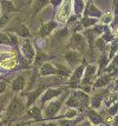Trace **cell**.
Returning a JSON list of instances; mask_svg holds the SVG:
<instances>
[{
  "label": "cell",
  "mask_w": 118,
  "mask_h": 126,
  "mask_svg": "<svg viewBox=\"0 0 118 126\" xmlns=\"http://www.w3.org/2000/svg\"><path fill=\"white\" fill-rule=\"evenodd\" d=\"M47 54L44 53V52H41L39 51L37 54H35V65H41V64H44V61L47 60Z\"/></svg>",
  "instance_id": "obj_17"
},
{
  "label": "cell",
  "mask_w": 118,
  "mask_h": 126,
  "mask_svg": "<svg viewBox=\"0 0 118 126\" xmlns=\"http://www.w3.org/2000/svg\"><path fill=\"white\" fill-rule=\"evenodd\" d=\"M87 7H89V11L86 12V14L90 16H97V18H99V16H101V11L96 7L95 5H92V2H89V5H87Z\"/></svg>",
  "instance_id": "obj_14"
},
{
  "label": "cell",
  "mask_w": 118,
  "mask_h": 126,
  "mask_svg": "<svg viewBox=\"0 0 118 126\" xmlns=\"http://www.w3.org/2000/svg\"><path fill=\"white\" fill-rule=\"evenodd\" d=\"M68 35V28H63L60 31H58V32L54 34V38L56 39H64L66 38Z\"/></svg>",
  "instance_id": "obj_24"
},
{
  "label": "cell",
  "mask_w": 118,
  "mask_h": 126,
  "mask_svg": "<svg viewBox=\"0 0 118 126\" xmlns=\"http://www.w3.org/2000/svg\"><path fill=\"white\" fill-rule=\"evenodd\" d=\"M115 33H116V35H117V37H118V27L116 28V32H115Z\"/></svg>",
  "instance_id": "obj_41"
},
{
  "label": "cell",
  "mask_w": 118,
  "mask_h": 126,
  "mask_svg": "<svg viewBox=\"0 0 118 126\" xmlns=\"http://www.w3.org/2000/svg\"><path fill=\"white\" fill-rule=\"evenodd\" d=\"M0 44H2V45L10 44V35H7L5 33L0 32Z\"/></svg>",
  "instance_id": "obj_27"
},
{
  "label": "cell",
  "mask_w": 118,
  "mask_h": 126,
  "mask_svg": "<svg viewBox=\"0 0 118 126\" xmlns=\"http://www.w3.org/2000/svg\"><path fill=\"white\" fill-rule=\"evenodd\" d=\"M1 112H2V107L0 106V117H1Z\"/></svg>",
  "instance_id": "obj_42"
},
{
  "label": "cell",
  "mask_w": 118,
  "mask_h": 126,
  "mask_svg": "<svg viewBox=\"0 0 118 126\" xmlns=\"http://www.w3.org/2000/svg\"><path fill=\"white\" fill-rule=\"evenodd\" d=\"M97 24V20L93 19V18H87V16H85L84 19H83V21H82V25L84 26V27H90L92 25H96Z\"/></svg>",
  "instance_id": "obj_23"
},
{
  "label": "cell",
  "mask_w": 118,
  "mask_h": 126,
  "mask_svg": "<svg viewBox=\"0 0 118 126\" xmlns=\"http://www.w3.org/2000/svg\"><path fill=\"white\" fill-rule=\"evenodd\" d=\"M72 94L77 99H78L79 107H80V110H84L85 107H87V106H89L90 98H89V95L85 93V92H82V91H76V92H73Z\"/></svg>",
  "instance_id": "obj_6"
},
{
  "label": "cell",
  "mask_w": 118,
  "mask_h": 126,
  "mask_svg": "<svg viewBox=\"0 0 118 126\" xmlns=\"http://www.w3.org/2000/svg\"><path fill=\"white\" fill-rule=\"evenodd\" d=\"M57 26H58V24L56 21H50V22H47V24H45V25H43V27L40 28V31H39V37L40 38H46L47 35H50L51 32Z\"/></svg>",
  "instance_id": "obj_7"
},
{
  "label": "cell",
  "mask_w": 118,
  "mask_h": 126,
  "mask_svg": "<svg viewBox=\"0 0 118 126\" xmlns=\"http://www.w3.org/2000/svg\"><path fill=\"white\" fill-rule=\"evenodd\" d=\"M80 126H91V124L89 123V121H84V123H83Z\"/></svg>",
  "instance_id": "obj_40"
},
{
  "label": "cell",
  "mask_w": 118,
  "mask_h": 126,
  "mask_svg": "<svg viewBox=\"0 0 118 126\" xmlns=\"http://www.w3.org/2000/svg\"><path fill=\"white\" fill-rule=\"evenodd\" d=\"M17 64V61L14 60V59H6V60L2 61V64L1 65L6 67V68H12V67H14Z\"/></svg>",
  "instance_id": "obj_25"
},
{
  "label": "cell",
  "mask_w": 118,
  "mask_h": 126,
  "mask_svg": "<svg viewBox=\"0 0 118 126\" xmlns=\"http://www.w3.org/2000/svg\"><path fill=\"white\" fill-rule=\"evenodd\" d=\"M24 110V101L21 98L19 97H14L10 103L8 107H7V115L8 117H14V115L19 114L21 111Z\"/></svg>",
  "instance_id": "obj_1"
},
{
  "label": "cell",
  "mask_w": 118,
  "mask_h": 126,
  "mask_svg": "<svg viewBox=\"0 0 118 126\" xmlns=\"http://www.w3.org/2000/svg\"><path fill=\"white\" fill-rule=\"evenodd\" d=\"M63 99H57V100H53L51 101L50 104L47 105L44 110V117L45 118H52L57 114V112L60 110V106H62Z\"/></svg>",
  "instance_id": "obj_2"
},
{
  "label": "cell",
  "mask_w": 118,
  "mask_h": 126,
  "mask_svg": "<svg viewBox=\"0 0 118 126\" xmlns=\"http://www.w3.org/2000/svg\"><path fill=\"white\" fill-rule=\"evenodd\" d=\"M77 115V111L74 110V109H68L67 112L65 113V117L67 118V119H70V118H73V117H76Z\"/></svg>",
  "instance_id": "obj_30"
},
{
  "label": "cell",
  "mask_w": 118,
  "mask_h": 126,
  "mask_svg": "<svg viewBox=\"0 0 118 126\" xmlns=\"http://www.w3.org/2000/svg\"><path fill=\"white\" fill-rule=\"evenodd\" d=\"M72 44L71 46L74 47V51H82V49L84 48V46L86 45V41H85V39L82 37V35H79V34H76V35H73L72 38V41H71Z\"/></svg>",
  "instance_id": "obj_9"
},
{
  "label": "cell",
  "mask_w": 118,
  "mask_h": 126,
  "mask_svg": "<svg viewBox=\"0 0 118 126\" xmlns=\"http://www.w3.org/2000/svg\"><path fill=\"white\" fill-rule=\"evenodd\" d=\"M59 126H76V123L70 119H63L59 120Z\"/></svg>",
  "instance_id": "obj_28"
},
{
  "label": "cell",
  "mask_w": 118,
  "mask_h": 126,
  "mask_svg": "<svg viewBox=\"0 0 118 126\" xmlns=\"http://www.w3.org/2000/svg\"><path fill=\"white\" fill-rule=\"evenodd\" d=\"M71 2L67 1V2H64L62 6V8L59 10L58 12V14H57V18H58V20L59 21H66V19H67L70 14H71V5H70Z\"/></svg>",
  "instance_id": "obj_5"
},
{
  "label": "cell",
  "mask_w": 118,
  "mask_h": 126,
  "mask_svg": "<svg viewBox=\"0 0 118 126\" xmlns=\"http://www.w3.org/2000/svg\"><path fill=\"white\" fill-rule=\"evenodd\" d=\"M116 100H117V94H111L109 98H106V100H105V104H106L107 106H110V105L113 104Z\"/></svg>",
  "instance_id": "obj_29"
},
{
  "label": "cell",
  "mask_w": 118,
  "mask_h": 126,
  "mask_svg": "<svg viewBox=\"0 0 118 126\" xmlns=\"http://www.w3.org/2000/svg\"><path fill=\"white\" fill-rule=\"evenodd\" d=\"M63 92H64V90H62V88H49L45 93L41 95L40 103H41V104H45L46 101H51L53 98L60 95Z\"/></svg>",
  "instance_id": "obj_3"
},
{
  "label": "cell",
  "mask_w": 118,
  "mask_h": 126,
  "mask_svg": "<svg viewBox=\"0 0 118 126\" xmlns=\"http://www.w3.org/2000/svg\"><path fill=\"white\" fill-rule=\"evenodd\" d=\"M80 57H79V53L74 49H70L65 53V60L67 61V64L70 66H76V64L79 61Z\"/></svg>",
  "instance_id": "obj_8"
},
{
  "label": "cell",
  "mask_w": 118,
  "mask_h": 126,
  "mask_svg": "<svg viewBox=\"0 0 118 126\" xmlns=\"http://www.w3.org/2000/svg\"><path fill=\"white\" fill-rule=\"evenodd\" d=\"M10 20V14H4V16L0 18V27L5 26V24Z\"/></svg>",
  "instance_id": "obj_32"
},
{
  "label": "cell",
  "mask_w": 118,
  "mask_h": 126,
  "mask_svg": "<svg viewBox=\"0 0 118 126\" xmlns=\"http://www.w3.org/2000/svg\"><path fill=\"white\" fill-rule=\"evenodd\" d=\"M96 71H97L96 66H92V65L87 66V67H86V71H85V73H84V78H92V77H95Z\"/></svg>",
  "instance_id": "obj_21"
},
{
  "label": "cell",
  "mask_w": 118,
  "mask_h": 126,
  "mask_svg": "<svg viewBox=\"0 0 118 126\" xmlns=\"http://www.w3.org/2000/svg\"><path fill=\"white\" fill-rule=\"evenodd\" d=\"M40 74L41 76H50V74H58V68L54 67L52 64H44L41 66L40 70Z\"/></svg>",
  "instance_id": "obj_11"
},
{
  "label": "cell",
  "mask_w": 118,
  "mask_h": 126,
  "mask_svg": "<svg viewBox=\"0 0 118 126\" xmlns=\"http://www.w3.org/2000/svg\"><path fill=\"white\" fill-rule=\"evenodd\" d=\"M87 117H89V119H90L91 123H93L95 125H98V124H101L103 119H101V117L96 111H89V113H87Z\"/></svg>",
  "instance_id": "obj_13"
},
{
  "label": "cell",
  "mask_w": 118,
  "mask_h": 126,
  "mask_svg": "<svg viewBox=\"0 0 118 126\" xmlns=\"http://www.w3.org/2000/svg\"><path fill=\"white\" fill-rule=\"evenodd\" d=\"M17 34L18 35H20V37H23V38H27V37H30L31 34H30V31H28L27 28H26V26L25 25H21L20 27L17 30Z\"/></svg>",
  "instance_id": "obj_20"
},
{
  "label": "cell",
  "mask_w": 118,
  "mask_h": 126,
  "mask_svg": "<svg viewBox=\"0 0 118 126\" xmlns=\"http://www.w3.org/2000/svg\"><path fill=\"white\" fill-rule=\"evenodd\" d=\"M110 81H111V77H110V76H103V77H101L97 81L95 82V84H93V87L95 88L104 87V86L107 85Z\"/></svg>",
  "instance_id": "obj_12"
},
{
  "label": "cell",
  "mask_w": 118,
  "mask_h": 126,
  "mask_svg": "<svg viewBox=\"0 0 118 126\" xmlns=\"http://www.w3.org/2000/svg\"><path fill=\"white\" fill-rule=\"evenodd\" d=\"M112 18H113V16H112V13L111 12H107V13H105L104 16H101V25H105V24H110V22L112 21Z\"/></svg>",
  "instance_id": "obj_22"
},
{
  "label": "cell",
  "mask_w": 118,
  "mask_h": 126,
  "mask_svg": "<svg viewBox=\"0 0 118 126\" xmlns=\"http://www.w3.org/2000/svg\"><path fill=\"white\" fill-rule=\"evenodd\" d=\"M6 87H7V84H6L5 81H0V93L5 92Z\"/></svg>",
  "instance_id": "obj_35"
},
{
  "label": "cell",
  "mask_w": 118,
  "mask_h": 126,
  "mask_svg": "<svg viewBox=\"0 0 118 126\" xmlns=\"http://www.w3.org/2000/svg\"><path fill=\"white\" fill-rule=\"evenodd\" d=\"M43 126H57V124H54V123H49V124H44Z\"/></svg>",
  "instance_id": "obj_39"
},
{
  "label": "cell",
  "mask_w": 118,
  "mask_h": 126,
  "mask_svg": "<svg viewBox=\"0 0 118 126\" xmlns=\"http://www.w3.org/2000/svg\"><path fill=\"white\" fill-rule=\"evenodd\" d=\"M25 84H26V79H25V76L20 74L16 78V80L13 81V85H12V90L14 92H19L21 91L24 87H25Z\"/></svg>",
  "instance_id": "obj_10"
},
{
  "label": "cell",
  "mask_w": 118,
  "mask_h": 126,
  "mask_svg": "<svg viewBox=\"0 0 118 126\" xmlns=\"http://www.w3.org/2000/svg\"><path fill=\"white\" fill-rule=\"evenodd\" d=\"M118 49V39L112 40V45H111V49H110V58H112L116 54V51Z\"/></svg>",
  "instance_id": "obj_26"
},
{
  "label": "cell",
  "mask_w": 118,
  "mask_h": 126,
  "mask_svg": "<svg viewBox=\"0 0 118 126\" xmlns=\"http://www.w3.org/2000/svg\"><path fill=\"white\" fill-rule=\"evenodd\" d=\"M117 66H118V54L116 55L115 58H113V63H111V64H110V66L107 67V71L110 72L111 70H112V68H116Z\"/></svg>",
  "instance_id": "obj_31"
},
{
  "label": "cell",
  "mask_w": 118,
  "mask_h": 126,
  "mask_svg": "<svg viewBox=\"0 0 118 126\" xmlns=\"http://www.w3.org/2000/svg\"><path fill=\"white\" fill-rule=\"evenodd\" d=\"M111 26H112L113 28H115V27L117 28V27H118V16H116V19H115V21H112V24H111Z\"/></svg>",
  "instance_id": "obj_37"
},
{
  "label": "cell",
  "mask_w": 118,
  "mask_h": 126,
  "mask_svg": "<svg viewBox=\"0 0 118 126\" xmlns=\"http://www.w3.org/2000/svg\"><path fill=\"white\" fill-rule=\"evenodd\" d=\"M27 115L30 118H34V119H40L41 118V112L38 107H32V109H30L27 111Z\"/></svg>",
  "instance_id": "obj_16"
},
{
  "label": "cell",
  "mask_w": 118,
  "mask_h": 126,
  "mask_svg": "<svg viewBox=\"0 0 118 126\" xmlns=\"http://www.w3.org/2000/svg\"><path fill=\"white\" fill-rule=\"evenodd\" d=\"M1 7L5 12V14H8V12H11L14 10V6L12 1H1Z\"/></svg>",
  "instance_id": "obj_18"
},
{
  "label": "cell",
  "mask_w": 118,
  "mask_h": 126,
  "mask_svg": "<svg viewBox=\"0 0 118 126\" xmlns=\"http://www.w3.org/2000/svg\"><path fill=\"white\" fill-rule=\"evenodd\" d=\"M84 66H79L78 68L76 70V72L73 73L72 78H71V81L72 82H78L79 80H80V78H82V76H83V72H84Z\"/></svg>",
  "instance_id": "obj_15"
},
{
  "label": "cell",
  "mask_w": 118,
  "mask_h": 126,
  "mask_svg": "<svg viewBox=\"0 0 118 126\" xmlns=\"http://www.w3.org/2000/svg\"><path fill=\"white\" fill-rule=\"evenodd\" d=\"M21 52L25 55V58L28 60V63H32L34 55H35V52H34V48L32 47V45L30 44V41L25 40L21 44Z\"/></svg>",
  "instance_id": "obj_4"
},
{
  "label": "cell",
  "mask_w": 118,
  "mask_h": 126,
  "mask_svg": "<svg viewBox=\"0 0 118 126\" xmlns=\"http://www.w3.org/2000/svg\"><path fill=\"white\" fill-rule=\"evenodd\" d=\"M118 112V103H116L115 105H112L111 107H110V110H109V113L111 115H115L116 113Z\"/></svg>",
  "instance_id": "obj_34"
},
{
  "label": "cell",
  "mask_w": 118,
  "mask_h": 126,
  "mask_svg": "<svg viewBox=\"0 0 118 126\" xmlns=\"http://www.w3.org/2000/svg\"><path fill=\"white\" fill-rule=\"evenodd\" d=\"M96 46L98 47V48L101 49H104V47H105V41H104V39L103 38H99L97 41H96Z\"/></svg>",
  "instance_id": "obj_33"
},
{
  "label": "cell",
  "mask_w": 118,
  "mask_h": 126,
  "mask_svg": "<svg viewBox=\"0 0 118 126\" xmlns=\"http://www.w3.org/2000/svg\"><path fill=\"white\" fill-rule=\"evenodd\" d=\"M112 126H118V115H116L112 120Z\"/></svg>",
  "instance_id": "obj_38"
},
{
  "label": "cell",
  "mask_w": 118,
  "mask_h": 126,
  "mask_svg": "<svg viewBox=\"0 0 118 126\" xmlns=\"http://www.w3.org/2000/svg\"><path fill=\"white\" fill-rule=\"evenodd\" d=\"M18 43V40H17V38L14 37V35H12V34H10V44H12V45H16Z\"/></svg>",
  "instance_id": "obj_36"
},
{
  "label": "cell",
  "mask_w": 118,
  "mask_h": 126,
  "mask_svg": "<svg viewBox=\"0 0 118 126\" xmlns=\"http://www.w3.org/2000/svg\"><path fill=\"white\" fill-rule=\"evenodd\" d=\"M104 97H105V94L103 93H96L95 97L92 98V106H95V107H98L99 105H101V99H104Z\"/></svg>",
  "instance_id": "obj_19"
}]
</instances>
